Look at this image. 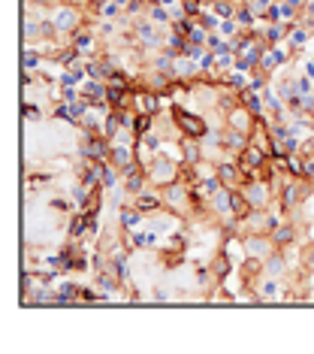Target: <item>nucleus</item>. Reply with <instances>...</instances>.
<instances>
[{
	"instance_id": "nucleus-1",
	"label": "nucleus",
	"mask_w": 314,
	"mask_h": 354,
	"mask_svg": "<svg viewBox=\"0 0 314 354\" xmlns=\"http://www.w3.org/2000/svg\"><path fill=\"white\" fill-rule=\"evenodd\" d=\"M178 124H181V127H184V130L190 133V136H200V133L206 130V127H203V121H197L193 115H184V112L178 115Z\"/></svg>"
}]
</instances>
